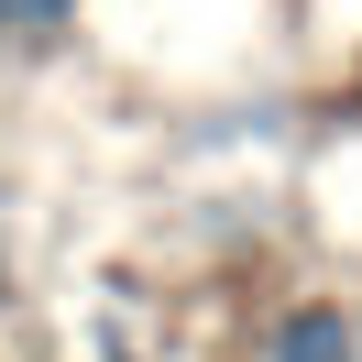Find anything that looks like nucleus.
Here are the masks:
<instances>
[{
	"label": "nucleus",
	"instance_id": "1",
	"mask_svg": "<svg viewBox=\"0 0 362 362\" xmlns=\"http://www.w3.org/2000/svg\"><path fill=\"white\" fill-rule=\"evenodd\" d=\"M252 362H362V308L351 296H286L252 340Z\"/></svg>",
	"mask_w": 362,
	"mask_h": 362
},
{
	"label": "nucleus",
	"instance_id": "2",
	"mask_svg": "<svg viewBox=\"0 0 362 362\" xmlns=\"http://www.w3.org/2000/svg\"><path fill=\"white\" fill-rule=\"evenodd\" d=\"M88 0H0V66H45V55L77 45Z\"/></svg>",
	"mask_w": 362,
	"mask_h": 362
}]
</instances>
